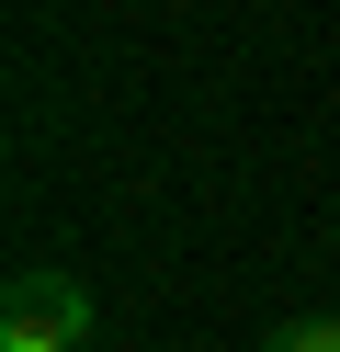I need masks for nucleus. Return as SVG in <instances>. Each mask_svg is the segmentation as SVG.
<instances>
[{"mask_svg":"<svg viewBox=\"0 0 340 352\" xmlns=\"http://www.w3.org/2000/svg\"><path fill=\"white\" fill-rule=\"evenodd\" d=\"M80 341H91V284L80 273H12L0 352H80Z\"/></svg>","mask_w":340,"mask_h":352,"instance_id":"obj_1","label":"nucleus"},{"mask_svg":"<svg viewBox=\"0 0 340 352\" xmlns=\"http://www.w3.org/2000/svg\"><path fill=\"white\" fill-rule=\"evenodd\" d=\"M272 352H340V318H295V329H272Z\"/></svg>","mask_w":340,"mask_h":352,"instance_id":"obj_2","label":"nucleus"}]
</instances>
